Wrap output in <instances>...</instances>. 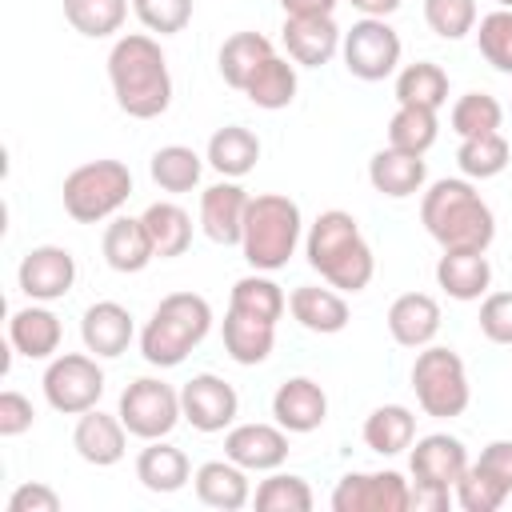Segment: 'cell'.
I'll list each match as a JSON object with an SVG mask.
<instances>
[{
  "label": "cell",
  "mask_w": 512,
  "mask_h": 512,
  "mask_svg": "<svg viewBox=\"0 0 512 512\" xmlns=\"http://www.w3.org/2000/svg\"><path fill=\"white\" fill-rule=\"evenodd\" d=\"M452 488H440V484H424V480H412V496H408V508L416 512H444L452 504Z\"/></svg>",
  "instance_id": "816d5d0a"
},
{
  "label": "cell",
  "mask_w": 512,
  "mask_h": 512,
  "mask_svg": "<svg viewBox=\"0 0 512 512\" xmlns=\"http://www.w3.org/2000/svg\"><path fill=\"white\" fill-rule=\"evenodd\" d=\"M424 20L440 40H464L476 32V0H424Z\"/></svg>",
  "instance_id": "ee69618b"
},
{
  "label": "cell",
  "mask_w": 512,
  "mask_h": 512,
  "mask_svg": "<svg viewBox=\"0 0 512 512\" xmlns=\"http://www.w3.org/2000/svg\"><path fill=\"white\" fill-rule=\"evenodd\" d=\"M304 256L336 292H364L376 276V256L360 236V224L344 208H328L312 220L304 236Z\"/></svg>",
  "instance_id": "3957f363"
},
{
  "label": "cell",
  "mask_w": 512,
  "mask_h": 512,
  "mask_svg": "<svg viewBox=\"0 0 512 512\" xmlns=\"http://www.w3.org/2000/svg\"><path fill=\"white\" fill-rule=\"evenodd\" d=\"M116 416L124 420V428L136 440H164L184 420V408H180V392L172 384H164L156 376H140L120 392Z\"/></svg>",
  "instance_id": "ba28073f"
},
{
  "label": "cell",
  "mask_w": 512,
  "mask_h": 512,
  "mask_svg": "<svg viewBox=\"0 0 512 512\" xmlns=\"http://www.w3.org/2000/svg\"><path fill=\"white\" fill-rule=\"evenodd\" d=\"M128 428L120 416H108L100 408H88L80 412L76 428H72V448L84 464H96V468H112L124 460V448H128Z\"/></svg>",
  "instance_id": "2e32d148"
},
{
  "label": "cell",
  "mask_w": 512,
  "mask_h": 512,
  "mask_svg": "<svg viewBox=\"0 0 512 512\" xmlns=\"http://www.w3.org/2000/svg\"><path fill=\"white\" fill-rule=\"evenodd\" d=\"M288 308H292V316L300 320V328H308V332L336 336V332L348 328V300H344L332 284H328V288H320V284H300V288H292Z\"/></svg>",
  "instance_id": "d4e9b609"
},
{
  "label": "cell",
  "mask_w": 512,
  "mask_h": 512,
  "mask_svg": "<svg viewBox=\"0 0 512 512\" xmlns=\"http://www.w3.org/2000/svg\"><path fill=\"white\" fill-rule=\"evenodd\" d=\"M436 284L452 300H480L492 284V264L484 252H444L436 260Z\"/></svg>",
  "instance_id": "83f0119b"
},
{
  "label": "cell",
  "mask_w": 512,
  "mask_h": 512,
  "mask_svg": "<svg viewBox=\"0 0 512 512\" xmlns=\"http://www.w3.org/2000/svg\"><path fill=\"white\" fill-rule=\"evenodd\" d=\"M196 484V500L208 504V508H220V512H236L252 500V484H248V468H240L236 460H208L196 468L192 476Z\"/></svg>",
  "instance_id": "cb8c5ba5"
},
{
  "label": "cell",
  "mask_w": 512,
  "mask_h": 512,
  "mask_svg": "<svg viewBox=\"0 0 512 512\" xmlns=\"http://www.w3.org/2000/svg\"><path fill=\"white\" fill-rule=\"evenodd\" d=\"M16 284L28 300L36 304H52L60 296L72 292L76 284V256L60 244H40L32 252H24L20 268H16Z\"/></svg>",
  "instance_id": "7c38bea8"
},
{
  "label": "cell",
  "mask_w": 512,
  "mask_h": 512,
  "mask_svg": "<svg viewBox=\"0 0 512 512\" xmlns=\"http://www.w3.org/2000/svg\"><path fill=\"white\" fill-rule=\"evenodd\" d=\"M400 52H404V44H400L396 28H392L388 20H376V16H360V20L344 32V40H340L344 68H348L356 80H368V84L392 76L396 64H400Z\"/></svg>",
  "instance_id": "30bf717a"
},
{
  "label": "cell",
  "mask_w": 512,
  "mask_h": 512,
  "mask_svg": "<svg viewBox=\"0 0 512 512\" xmlns=\"http://www.w3.org/2000/svg\"><path fill=\"white\" fill-rule=\"evenodd\" d=\"M480 332L492 344H512V292H488L480 304Z\"/></svg>",
  "instance_id": "7dc6e473"
},
{
  "label": "cell",
  "mask_w": 512,
  "mask_h": 512,
  "mask_svg": "<svg viewBox=\"0 0 512 512\" xmlns=\"http://www.w3.org/2000/svg\"><path fill=\"white\" fill-rule=\"evenodd\" d=\"M128 196H132V172L120 160H88V164L72 168L60 188L64 212L76 224H100V220L116 216Z\"/></svg>",
  "instance_id": "8992f818"
},
{
  "label": "cell",
  "mask_w": 512,
  "mask_h": 512,
  "mask_svg": "<svg viewBox=\"0 0 512 512\" xmlns=\"http://www.w3.org/2000/svg\"><path fill=\"white\" fill-rule=\"evenodd\" d=\"M368 180L380 196L404 200V196H416L424 188L428 168H424V156H412V152H400V148H380L368 160Z\"/></svg>",
  "instance_id": "484cf974"
},
{
  "label": "cell",
  "mask_w": 512,
  "mask_h": 512,
  "mask_svg": "<svg viewBox=\"0 0 512 512\" xmlns=\"http://www.w3.org/2000/svg\"><path fill=\"white\" fill-rule=\"evenodd\" d=\"M152 180L164 188V192H192L200 184V172H204V160L188 148V144H164L152 152V164H148Z\"/></svg>",
  "instance_id": "f35d334b"
},
{
  "label": "cell",
  "mask_w": 512,
  "mask_h": 512,
  "mask_svg": "<svg viewBox=\"0 0 512 512\" xmlns=\"http://www.w3.org/2000/svg\"><path fill=\"white\" fill-rule=\"evenodd\" d=\"M280 40H284L292 64L320 68V64H328V60L340 52L344 32L336 28L332 16H284Z\"/></svg>",
  "instance_id": "e0dca14e"
},
{
  "label": "cell",
  "mask_w": 512,
  "mask_h": 512,
  "mask_svg": "<svg viewBox=\"0 0 512 512\" xmlns=\"http://www.w3.org/2000/svg\"><path fill=\"white\" fill-rule=\"evenodd\" d=\"M420 224L444 252H488L496 240V216L484 196L460 180H436L420 200Z\"/></svg>",
  "instance_id": "7a4b0ae2"
},
{
  "label": "cell",
  "mask_w": 512,
  "mask_h": 512,
  "mask_svg": "<svg viewBox=\"0 0 512 512\" xmlns=\"http://www.w3.org/2000/svg\"><path fill=\"white\" fill-rule=\"evenodd\" d=\"M252 500H256L260 512H308L312 508V488H308L304 476L272 472L268 480H260Z\"/></svg>",
  "instance_id": "b9f144b4"
},
{
  "label": "cell",
  "mask_w": 512,
  "mask_h": 512,
  "mask_svg": "<svg viewBox=\"0 0 512 512\" xmlns=\"http://www.w3.org/2000/svg\"><path fill=\"white\" fill-rule=\"evenodd\" d=\"M476 44H480V56H484L496 72L512 76V8H496V12L480 16V24H476Z\"/></svg>",
  "instance_id": "7bdbcfd3"
},
{
  "label": "cell",
  "mask_w": 512,
  "mask_h": 512,
  "mask_svg": "<svg viewBox=\"0 0 512 512\" xmlns=\"http://www.w3.org/2000/svg\"><path fill=\"white\" fill-rule=\"evenodd\" d=\"M408 468H412V480L456 488V480L468 468V448L456 436H448V432H432V436L416 440V448L408 456Z\"/></svg>",
  "instance_id": "ffe728a7"
},
{
  "label": "cell",
  "mask_w": 512,
  "mask_h": 512,
  "mask_svg": "<svg viewBox=\"0 0 512 512\" xmlns=\"http://www.w3.org/2000/svg\"><path fill=\"white\" fill-rule=\"evenodd\" d=\"M132 12L148 32L176 36L192 20V0H132Z\"/></svg>",
  "instance_id": "bcb514c9"
},
{
  "label": "cell",
  "mask_w": 512,
  "mask_h": 512,
  "mask_svg": "<svg viewBox=\"0 0 512 512\" xmlns=\"http://www.w3.org/2000/svg\"><path fill=\"white\" fill-rule=\"evenodd\" d=\"M408 496L400 472H348L332 488V512H408Z\"/></svg>",
  "instance_id": "8fae6325"
},
{
  "label": "cell",
  "mask_w": 512,
  "mask_h": 512,
  "mask_svg": "<svg viewBox=\"0 0 512 512\" xmlns=\"http://www.w3.org/2000/svg\"><path fill=\"white\" fill-rule=\"evenodd\" d=\"M500 120H504V108H500V100L488 96V92H464V96L452 104V116H448V124H452V132H456L460 140L484 136V132H500Z\"/></svg>",
  "instance_id": "60d3db41"
},
{
  "label": "cell",
  "mask_w": 512,
  "mask_h": 512,
  "mask_svg": "<svg viewBox=\"0 0 512 512\" xmlns=\"http://www.w3.org/2000/svg\"><path fill=\"white\" fill-rule=\"evenodd\" d=\"M224 456L248 472H276L288 460V432L280 424H236L224 436Z\"/></svg>",
  "instance_id": "5bb4252c"
},
{
  "label": "cell",
  "mask_w": 512,
  "mask_h": 512,
  "mask_svg": "<svg viewBox=\"0 0 512 512\" xmlns=\"http://www.w3.org/2000/svg\"><path fill=\"white\" fill-rule=\"evenodd\" d=\"M496 8H512V0H496Z\"/></svg>",
  "instance_id": "11a10c76"
},
{
  "label": "cell",
  "mask_w": 512,
  "mask_h": 512,
  "mask_svg": "<svg viewBox=\"0 0 512 512\" xmlns=\"http://www.w3.org/2000/svg\"><path fill=\"white\" fill-rule=\"evenodd\" d=\"M44 400L64 412V416H80L88 408L100 404L104 396V368L96 364V356H84V352H64V356H52L48 368H44Z\"/></svg>",
  "instance_id": "9c48e42d"
},
{
  "label": "cell",
  "mask_w": 512,
  "mask_h": 512,
  "mask_svg": "<svg viewBox=\"0 0 512 512\" xmlns=\"http://www.w3.org/2000/svg\"><path fill=\"white\" fill-rule=\"evenodd\" d=\"M416 440V416L404 404H380L364 420V444L380 456H400Z\"/></svg>",
  "instance_id": "1f68e13d"
},
{
  "label": "cell",
  "mask_w": 512,
  "mask_h": 512,
  "mask_svg": "<svg viewBox=\"0 0 512 512\" xmlns=\"http://www.w3.org/2000/svg\"><path fill=\"white\" fill-rule=\"evenodd\" d=\"M8 512H60V496L48 484L32 480V484H20L8 496Z\"/></svg>",
  "instance_id": "f907efd6"
},
{
  "label": "cell",
  "mask_w": 512,
  "mask_h": 512,
  "mask_svg": "<svg viewBox=\"0 0 512 512\" xmlns=\"http://www.w3.org/2000/svg\"><path fill=\"white\" fill-rule=\"evenodd\" d=\"M272 416H276V424L284 432H296V436L316 432L328 420V396H324V388L316 380L292 376L272 392Z\"/></svg>",
  "instance_id": "ac0fdd59"
},
{
  "label": "cell",
  "mask_w": 512,
  "mask_h": 512,
  "mask_svg": "<svg viewBox=\"0 0 512 512\" xmlns=\"http://www.w3.org/2000/svg\"><path fill=\"white\" fill-rule=\"evenodd\" d=\"M104 260L112 272H144L152 260H156V248H152V236L144 228L140 216H112V224L104 228Z\"/></svg>",
  "instance_id": "603a6c76"
},
{
  "label": "cell",
  "mask_w": 512,
  "mask_h": 512,
  "mask_svg": "<svg viewBox=\"0 0 512 512\" xmlns=\"http://www.w3.org/2000/svg\"><path fill=\"white\" fill-rule=\"evenodd\" d=\"M108 80L120 112L132 120H156L172 104V72L164 48L148 32H128L108 52Z\"/></svg>",
  "instance_id": "6da1fadb"
},
{
  "label": "cell",
  "mask_w": 512,
  "mask_h": 512,
  "mask_svg": "<svg viewBox=\"0 0 512 512\" xmlns=\"http://www.w3.org/2000/svg\"><path fill=\"white\" fill-rule=\"evenodd\" d=\"M452 496H456V504H460L464 512H496V508L508 500V492H504L492 476H484L476 464L464 468V476L456 480Z\"/></svg>",
  "instance_id": "f6af8a7d"
},
{
  "label": "cell",
  "mask_w": 512,
  "mask_h": 512,
  "mask_svg": "<svg viewBox=\"0 0 512 512\" xmlns=\"http://www.w3.org/2000/svg\"><path fill=\"white\" fill-rule=\"evenodd\" d=\"M244 96H248L256 108H264V112L288 108V104L296 100V64H288L284 56H268V60L256 68V76L248 80Z\"/></svg>",
  "instance_id": "836d02e7"
},
{
  "label": "cell",
  "mask_w": 512,
  "mask_h": 512,
  "mask_svg": "<svg viewBox=\"0 0 512 512\" xmlns=\"http://www.w3.org/2000/svg\"><path fill=\"white\" fill-rule=\"evenodd\" d=\"M180 408H184V420L196 432L212 436V432L232 428V420L240 412V396H236V388L228 380H220L212 372H200L180 388Z\"/></svg>",
  "instance_id": "4fadbf2b"
},
{
  "label": "cell",
  "mask_w": 512,
  "mask_h": 512,
  "mask_svg": "<svg viewBox=\"0 0 512 512\" xmlns=\"http://www.w3.org/2000/svg\"><path fill=\"white\" fill-rule=\"evenodd\" d=\"M412 392H416V404L428 416H436V420L460 416L468 408V400H472V384H468L464 360L452 348H440V344L420 348V356L412 364Z\"/></svg>",
  "instance_id": "52a82bcc"
},
{
  "label": "cell",
  "mask_w": 512,
  "mask_h": 512,
  "mask_svg": "<svg viewBox=\"0 0 512 512\" xmlns=\"http://www.w3.org/2000/svg\"><path fill=\"white\" fill-rule=\"evenodd\" d=\"M340 0H280L284 16H332Z\"/></svg>",
  "instance_id": "f5cc1de1"
},
{
  "label": "cell",
  "mask_w": 512,
  "mask_h": 512,
  "mask_svg": "<svg viewBox=\"0 0 512 512\" xmlns=\"http://www.w3.org/2000/svg\"><path fill=\"white\" fill-rule=\"evenodd\" d=\"M136 480L148 492L168 496V492H180L192 480V464H188V456L176 444L148 440V448H140V456H136Z\"/></svg>",
  "instance_id": "4316f807"
},
{
  "label": "cell",
  "mask_w": 512,
  "mask_h": 512,
  "mask_svg": "<svg viewBox=\"0 0 512 512\" xmlns=\"http://www.w3.org/2000/svg\"><path fill=\"white\" fill-rule=\"evenodd\" d=\"M124 16H128V0H64V20L88 40H104L120 32Z\"/></svg>",
  "instance_id": "ab89813d"
},
{
  "label": "cell",
  "mask_w": 512,
  "mask_h": 512,
  "mask_svg": "<svg viewBox=\"0 0 512 512\" xmlns=\"http://www.w3.org/2000/svg\"><path fill=\"white\" fill-rule=\"evenodd\" d=\"M508 160H512V148H508V140L500 132L468 136L456 148V164H460V172L468 180H492V176H500L508 168Z\"/></svg>",
  "instance_id": "74e56055"
},
{
  "label": "cell",
  "mask_w": 512,
  "mask_h": 512,
  "mask_svg": "<svg viewBox=\"0 0 512 512\" xmlns=\"http://www.w3.org/2000/svg\"><path fill=\"white\" fill-rule=\"evenodd\" d=\"M360 16H376V20H388L396 8H400V0H348Z\"/></svg>",
  "instance_id": "db71d44e"
},
{
  "label": "cell",
  "mask_w": 512,
  "mask_h": 512,
  "mask_svg": "<svg viewBox=\"0 0 512 512\" xmlns=\"http://www.w3.org/2000/svg\"><path fill=\"white\" fill-rule=\"evenodd\" d=\"M60 336H64L60 316L36 300L28 308H16L8 320V344L28 360H52L60 352Z\"/></svg>",
  "instance_id": "44dd1931"
},
{
  "label": "cell",
  "mask_w": 512,
  "mask_h": 512,
  "mask_svg": "<svg viewBox=\"0 0 512 512\" xmlns=\"http://www.w3.org/2000/svg\"><path fill=\"white\" fill-rule=\"evenodd\" d=\"M436 132H440V120H436L432 108L400 104V108L392 112V120H388V148L424 156V152L436 144Z\"/></svg>",
  "instance_id": "8d00e7d4"
},
{
  "label": "cell",
  "mask_w": 512,
  "mask_h": 512,
  "mask_svg": "<svg viewBox=\"0 0 512 512\" xmlns=\"http://www.w3.org/2000/svg\"><path fill=\"white\" fill-rule=\"evenodd\" d=\"M388 332L400 348H428L440 332V304L428 292H404L388 308Z\"/></svg>",
  "instance_id": "7402d4cb"
},
{
  "label": "cell",
  "mask_w": 512,
  "mask_h": 512,
  "mask_svg": "<svg viewBox=\"0 0 512 512\" xmlns=\"http://www.w3.org/2000/svg\"><path fill=\"white\" fill-rule=\"evenodd\" d=\"M32 420H36L32 400L12 392V388H4L0 392V436H24L32 428Z\"/></svg>",
  "instance_id": "c3c4849f"
},
{
  "label": "cell",
  "mask_w": 512,
  "mask_h": 512,
  "mask_svg": "<svg viewBox=\"0 0 512 512\" xmlns=\"http://www.w3.org/2000/svg\"><path fill=\"white\" fill-rule=\"evenodd\" d=\"M484 476H492L508 496H512V440H492L484 444V452L472 460Z\"/></svg>",
  "instance_id": "681fc988"
},
{
  "label": "cell",
  "mask_w": 512,
  "mask_h": 512,
  "mask_svg": "<svg viewBox=\"0 0 512 512\" xmlns=\"http://www.w3.org/2000/svg\"><path fill=\"white\" fill-rule=\"evenodd\" d=\"M300 232H304L300 204L280 196V192H264V196L248 200L240 252L256 272H276L292 260V252L300 244Z\"/></svg>",
  "instance_id": "5b68a950"
},
{
  "label": "cell",
  "mask_w": 512,
  "mask_h": 512,
  "mask_svg": "<svg viewBox=\"0 0 512 512\" xmlns=\"http://www.w3.org/2000/svg\"><path fill=\"white\" fill-rule=\"evenodd\" d=\"M208 328H212V304L204 296L168 292L140 328V356L152 368H176L208 336Z\"/></svg>",
  "instance_id": "277c9868"
},
{
  "label": "cell",
  "mask_w": 512,
  "mask_h": 512,
  "mask_svg": "<svg viewBox=\"0 0 512 512\" xmlns=\"http://www.w3.org/2000/svg\"><path fill=\"white\" fill-rule=\"evenodd\" d=\"M132 336H136L132 312H128L124 304H116V300H96V304H88L84 316H80V340H84V348H88L92 356L112 360V356L128 352Z\"/></svg>",
  "instance_id": "d6986e66"
},
{
  "label": "cell",
  "mask_w": 512,
  "mask_h": 512,
  "mask_svg": "<svg viewBox=\"0 0 512 512\" xmlns=\"http://www.w3.org/2000/svg\"><path fill=\"white\" fill-rule=\"evenodd\" d=\"M204 160H208L224 180H240V176H248V172L256 168V160H260V140H256V132H248L244 124H224V128L212 132Z\"/></svg>",
  "instance_id": "f1b7e54d"
},
{
  "label": "cell",
  "mask_w": 512,
  "mask_h": 512,
  "mask_svg": "<svg viewBox=\"0 0 512 512\" xmlns=\"http://www.w3.org/2000/svg\"><path fill=\"white\" fill-rule=\"evenodd\" d=\"M140 220H144V228H148L152 248H156L160 260H172V256H184L188 252V244H192V216L180 204L156 200V204L144 208Z\"/></svg>",
  "instance_id": "d6a6232c"
},
{
  "label": "cell",
  "mask_w": 512,
  "mask_h": 512,
  "mask_svg": "<svg viewBox=\"0 0 512 512\" xmlns=\"http://www.w3.org/2000/svg\"><path fill=\"white\" fill-rule=\"evenodd\" d=\"M268 56H276L268 36H260V32H232V36L220 44L216 64H220L224 84H228V88H236V92H244V88H248V80L256 76V68H260Z\"/></svg>",
  "instance_id": "4dcf8cb0"
},
{
  "label": "cell",
  "mask_w": 512,
  "mask_h": 512,
  "mask_svg": "<svg viewBox=\"0 0 512 512\" xmlns=\"http://www.w3.org/2000/svg\"><path fill=\"white\" fill-rule=\"evenodd\" d=\"M248 192L236 180H220L200 192V228L212 244H240L244 236V216H248Z\"/></svg>",
  "instance_id": "9a60e30c"
},
{
  "label": "cell",
  "mask_w": 512,
  "mask_h": 512,
  "mask_svg": "<svg viewBox=\"0 0 512 512\" xmlns=\"http://www.w3.org/2000/svg\"><path fill=\"white\" fill-rule=\"evenodd\" d=\"M272 348H276V324L228 308V316H224V352L236 364H244V368L264 364L272 356Z\"/></svg>",
  "instance_id": "f546056e"
},
{
  "label": "cell",
  "mask_w": 512,
  "mask_h": 512,
  "mask_svg": "<svg viewBox=\"0 0 512 512\" xmlns=\"http://www.w3.org/2000/svg\"><path fill=\"white\" fill-rule=\"evenodd\" d=\"M228 308H236V312H244V316H256V320L276 324V320L284 316V308H288V296H284V288H280L276 280H268V276L252 272V276H240V280L232 284Z\"/></svg>",
  "instance_id": "d590c367"
},
{
  "label": "cell",
  "mask_w": 512,
  "mask_h": 512,
  "mask_svg": "<svg viewBox=\"0 0 512 512\" xmlns=\"http://www.w3.org/2000/svg\"><path fill=\"white\" fill-rule=\"evenodd\" d=\"M448 100V76L440 64L432 60H416L404 64L396 76V104H412V108H440Z\"/></svg>",
  "instance_id": "e575fe53"
}]
</instances>
